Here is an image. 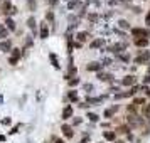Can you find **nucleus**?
Segmentation results:
<instances>
[{
  "mask_svg": "<svg viewBox=\"0 0 150 143\" xmlns=\"http://www.w3.org/2000/svg\"><path fill=\"white\" fill-rule=\"evenodd\" d=\"M150 61V51H142L140 54L135 57V64H145Z\"/></svg>",
  "mask_w": 150,
  "mask_h": 143,
  "instance_id": "4",
  "label": "nucleus"
},
{
  "mask_svg": "<svg viewBox=\"0 0 150 143\" xmlns=\"http://www.w3.org/2000/svg\"><path fill=\"white\" fill-rule=\"evenodd\" d=\"M88 20L89 22H96V20H98V14H89L88 15Z\"/></svg>",
  "mask_w": 150,
  "mask_h": 143,
  "instance_id": "38",
  "label": "nucleus"
},
{
  "mask_svg": "<svg viewBox=\"0 0 150 143\" xmlns=\"http://www.w3.org/2000/svg\"><path fill=\"white\" fill-rule=\"evenodd\" d=\"M0 2H2V0H0Z\"/></svg>",
  "mask_w": 150,
  "mask_h": 143,
  "instance_id": "55",
  "label": "nucleus"
},
{
  "mask_svg": "<svg viewBox=\"0 0 150 143\" xmlns=\"http://www.w3.org/2000/svg\"><path fill=\"white\" fill-rule=\"evenodd\" d=\"M68 99L69 101H78V93H76V91H69L68 93Z\"/></svg>",
  "mask_w": 150,
  "mask_h": 143,
  "instance_id": "30",
  "label": "nucleus"
},
{
  "mask_svg": "<svg viewBox=\"0 0 150 143\" xmlns=\"http://www.w3.org/2000/svg\"><path fill=\"white\" fill-rule=\"evenodd\" d=\"M118 59H120V61H123V62H128L130 61L128 54H120V56H118Z\"/></svg>",
  "mask_w": 150,
  "mask_h": 143,
  "instance_id": "37",
  "label": "nucleus"
},
{
  "mask_svg": "<svg viewBox=\"0 0 150 143\" xmlns=\"http://www.w3.org/2000/svg\"><path fill=\"white\" fill-rule=\"evenodd\" d=\"M0 104H4V96L0 94Z\"/></svg>",
  "mask_w": 150,
  "mask_h": 143,
  "instance_id": "51",
  "label": "nucleus"
},
{
  "mask_svg": "<svg viewBox=\"0 0 150 143\" xmlns=\"http://www.w3.org/2000/svg\"><path fill=\"white\" fill-rule=\"evenodd\" d=\"M145 24H147V25H150V10H149V14L145 15Z\"/></svg>",
  "mask_w": 150,
  "mask_h": 143,
  "instance_id": "46",
  "label": "nucleus"
},
{
  "mask_svg": "<svg viewBox=\"0 0 150 143\" xmlns=\"http://www.w3.org/2000/svg\"><path fill=\"white\" fill-rule=\"evenodd\" d=\"M10 121H12V120H10V118H8V116H7V118H4V120H2V121H0V123L7 126V125H10Z\"/></svg>",
  "mask_w": 150,
  "mask_h": 143,
  "instance_id": "39",
  "label": "nucleus"
},
{
  "mask_svg": "<svg viewBox=\"0 0 150 143\" xmlns=\"http://www.w3.org/2000/svg\"><path fill=\"white\" fill-rule=\"evenodd\" d=\"M88 142H89V135H84L81 138V143H88Z\"/></svg>",
  "mask_w": 150,
  "mask_h": 143,
  "instance_id": "45",
  "label": "nucleus"
},
{
  "mask_svg": "<svg viewBox=\"0 0 150 143\" xmlns=\"http://www.w3.org/2000/svg\"><path fill=\"white\" fill-rule=\"evenodd\" d=\"M147 84H150V74H147L143 77V86H147Z\"/></svg>",
  "mask_w": 150,
  "mask_h": 143,
  "instance_id": "40",
  "label": "nucleus"
},
{
  "mask_svg": "<svg viewBox=\"0 0 150 143\" xmlns=\"http://www.w3.org/2000/svg\"><path fill=\"white\" fill-rule=\"evenodd\" d=\"M103 101V98H88L86 99V104L88 106H93V104H100Z\"/></svg>",
  "mask_w": 150,
  "mask_h": 143,
  "instance_id": "22",
  "label": "nucleus"
},
{
  "mask_svg": "<svg viewBox=\"0 0 150 143\" xmlns=\"http://www.w3.org/2000/svg\"><path fill=\"white\" fill-rule=\"evenodd\" d=\"M115 143H125V142H123V140H118V142H115Z\"/></svg>",
  "mask_w": 150,
  "mask_h": 143,
  "instance_id": "52",
  "label": "nucleus"
},
{
  "mask_svg": "<svg viewBox=\"0 0 150 143\" xmlns=\"http://www.w3.org/2000/svg\"><path fill=\"white\" fill-rule=\"evenodd\" d=\"M100 143H103V142H100Z\"/></svg>",
  "mask_w": 150,
  "mask_h": 143,
  "instance_id": "54",
  "label": "nucleus"
},
{
  "mask_svg": "<svg viewBox=\"0 0 150 143\" xmlns=\"http://www.w3.org/2000/svg\"><path fill=\"white\" fill-rule=\"evenodd\" d=\"M128 123L130 125H132V126H142V118H140V116L138 115H130L128 116Z\"/></svg>",
  "mask_w": 150,
  "mask_h": 143,
  "instance_id": "7",
  "label": "nucleus"
},
{
  "mask_svg": "<svg viewBox=\"0 0 150 143\" xmlns=\"http://www.w3.org/2000/svg\"><path fill=\"white\" fill-rule=\"evenodd\" d=\"M54 143H64V142H62L61 138H56V140H54Z\"/></svg>",
  "mask_w": 150,
  "mask_h": 143,
  "instance_id": "49",
  "label": "nucleus"
},
{
  "mask_svg": "<svg viewBox=\"0 0 150 143\" xmlns=\"http://www.w3.org/2000/svg\"><path fill=\"white\" fill-rule=\"evenodd\" d=\"M86 69L88 71H93V73H100L103 69V64L101 62H89L88 66H86Z\"/></svg>",
  "mask_w": 150,
  "mask_h": 143,
  "instance_id": "9",
  "label": "nucleus"
},
{
  "mask_svg": "<svg viewBox=\"0 0 150 143\" xmlns=\"http://www.w3.org/2000/svg\"><path fill=\"white\" fill-rule=\"evenodd\" d=\"M130 32H132V35H133L135 39H149V37H150V30H149V29L132 27V29H130Z\"/></svg>",
  "mask_w": 150,
  "mask_h": 143,
  "instance_id": "1",
  "label": "nucleus"
},
{
  "mask_svg": "<svg viewBox=\"0 0 150 143\" xmlns=\"http://www.w3.org/2000/svg\"><path fill=\"white\" fill-rule=\"evenodd\" d=\"M137 111H138V106H137V104H133V103L128 104V113L130 115H137Z\"/></svg>",
  "mask_w": 150,
  "mask_h": 143,
  "instance_id": "31",
  "label": "nucleus"
},
{
  "mask_svg": "<svg viewBox=\"0 0 150 143\" xmlns=\"http://www.w3.org/2000/svg\"><path fill=\"white\" fill-rule=\"evenodd\" d=\"M0 51L2 52H10L12 51V42L5 39V41H0Z\"/></svg>",
  "mask_w": 150,
  "mask_h": 143,
  "instance_id": "8",
  "label": "nucleus"
},
{
  "mask_svg": "<svg viewBox=\"0 0 150 143\" xmlns=\"http://www.w3.org/2000/svg\"><path fill=\"white\" fill-rule=\"evenodd\" d=\"M143 115L150 116V103H145V104H143Z\"/></svg>",
  "mask_w": 150,
  "mask_h": 143,
  "instance_id": "34",
  "label": "nucleus"
},
{
  "mask_svg": "<svg viewBox=\"0 0 150 143\" xmlns=\"http://www.w3.org/2000/svg\"><path fill=\"white\" fill-rule=\"evenodd\" d=\"M83 4L81 0H68V10H74V8H79Z\"/></svg>",
  "mask_w": 150,
  "mask_h": 143,
  "instance_id": "13",
  "label": "nucleus"
},
{
  "mask_svg": "<svg viewBox=\"0 0 150 143\" xmlns=\"http://www.w3.org/2000/svg\"><path fill=\"white\" fill-rule=\"evenodd\" d=\"M135 46L137 47H147L149 46V39H135Z\"/></svg>",
  "mask_w": 150,
  "mask_h": 143,
  "instance_id": "21",
  "label": "nucleus"
},
{
  "mask_svg": "<svg viewBox=\"0 0 150 143\" xmlns=\"http://www.w3.org/2000/svg\"><path fill=\"white\" fill-rule=\"evenodd\" d=\"M86 116H88L89 121H93V123H98V120H100V116L96 115V113H91V111H89V113H88Z\"/></svg>",
  "mask_w": 150,
  "mask_h": 143,
  "instance_id": "25",
  "label": "nucleus"
},
{
  "mask_svg": "<svg viewBox=\"0 0 150 143\" xmlns=\"http://www.w3.org/2000/svg\"><path fill=\"white\" fill-rule=\"evenodd\" d=\"M57 4H59V0H49V5H51V7H54Z\"/></svg>",
  "mask_w": 150,
  "mask_h": 143,
  "instance_id": "47",
  "label": "nucleus"
},
{
  "mask_svg": "<svg viewBox=\"0 0 150 143\" xmlns=\"http://www.w3.org/2000/svg\"><path fill=\"white\" fill-rule=\"evenodd\" d=\"M39 34H41V39H47V37H49V27L44 24V22H42V25H41Z\"/></svg>",
  "mask_w": 150,
  "mask_h": 143,
  "instance_id": "18",
  "label": "nucleus"
},
{
  "mask_svg": "<svg viewBox=\"0 0 150 143\" xmlns=\"http://www.w3.org/2000/svg\"><path fill=\"white\" fill-rule=\"evenodd\" d=\"M103 136H105V140H108V142H115L116 140L115 131H103Z\"/></svg>",
  "mask_w": 150,
  "mask_h": 143,
  "instance_id": "19",
  "label": "nucleus"
},
{
  "mask_svg": "<svg viewBox=\"0 0 150 143\" xmlns=\"http://www.w3.org/2000/svg\"><path fill=\"white\" fill-rule=\"evenodd\" d=\"M103 46H105V39H95V41H91V44H89L91 49H98V47H103Z\"/></svg>",
  "mask_w": 150,
  "mask_h": 143,
  "instance_id": "17",
  "label": "nucleus"
},
{
  "mask_svg": "<svg viewBox=\"0 0 150 143\" xmlns=\"http://www.w3.org/2000/svg\"><path fill=\"white\" fill-rule=\"evenodd\" d=\"M133 104L142 106V104H145V99H143V98H135V99H133Z\"/></svg>",
  "mask_w": 150,
  "mask_h": 143,
  "instance_id": "35",
  "label": "nucleus"
},
{
  "mask_svg": "<svg viewBox=\"0 0 150 143\" xmlns=\"http://www.w3.org/2000/svg\"><path fill=\"white\" fill-rule=\"evenodd\" d=\"M68 82H69V88H74V86L79 84V77H71V79H68Z\"/></svg>",
  "mask_w": 150,
  "mask_h": 143,
  "instance_id": "28",
  "label": "nucleus"
},
{
  "mask_svg": "<svg viewBox=\"0 0 150 143\" xmlns=\"http://www.w3.org/2000/svg\"><path fill=\"white\" fill-rule=\"evenodd\" d=\"M71 116H73V108H71V106H66V108L62 109V115H61V118L62 120H64V121H66V120H69V118H71Z\"/></svg>",
  "mask_w": 150,
  "mask_h": 143,
  "instance_id": "12",
  "label": "nucleus"
},
{
  "mask_svg": "<svg viewBox=\"0 0 150 143\" xmlns=\"http://www.w3.org/2000/svg\"><path fill=\"white\" fill-rule=\"evenodd\" d=\"M46 19H47L49 22H54V14H52V10H49L47 14H46Z\"/></svg>",
  "mask_w": 150,
  "mask_h": 143,
  "instance_id": "36",
  "label": "nucleus"
},
{
  "mask_svg": "<svg viewBox=\"0 0 150 143\" xmlns=\"http://www.w3.org/2000/svg\"><path fill=\"white\" fill-rule=\"evenodd\" d=\"M81 121H83L81 118H74V120H73V125H79Z\"/></svg>",
  "mask_w": 150,
  "mask_h": 143,
  "instance_id": "48",
  "label": "nucleus"
},
{
  "mask_svg": "<svg viewBox=\"0 0 150 143\" xmlns=\"http://www.w3.org/2000/svg\"><path fill=\"white\" fill-rule=\"evenodd\" d=\"M106 51H108V52H115V54H122V52H125V51H127V44H125V42L111 44V46H108V47H106Z\"/></svg>",
  "mask_w": 150,
  "mask_h": 143,
  "instance_id": "3",
  "label": "nucleus"
},
{
  "mask_svg": "<svg viewBox=\"0 0 150 143\" xmlns=\"http://www.w3.org/2000/svg\"><path fill=\"white\" fill-rule=\"evenodd\" d=\"M116 2H125V0H116Z\"/></svg>",
  "mask_w": 150,
  "mask_h": 143,
  "instance_id": "53",
  "label": "nucleus"
},
{
  "mask_svg": "<svg viewBox=\"0 0 150 143\" xmlns=\"http://www.w3.org/2000/svg\"><path fill=\"white\" fill-rule=\"evenodd\" d=\"M103 66H108V64H111V62H113V61H111V59H108V57H105V59H103Z\"/></svg>",
  "mask_w": 150,
  "mask_h": 143,
  "instance_id": "42",
  "label": "nucleus"
},
{
  "mask_svg": "<svg viewBox=\"0 0 150 143\" xmlns=\"http://www.w3.org/2000/svg\"><path fill=\"white\" fill-rule=\"evenodd\" d=\"M140 91V86H132V94H137Z\"/></svg>",
  "mask_w": 150,
  "mask_h": 143,
  "instance_id": "41",
  "label": "nucleus"
},
{
  "mask_svg": "<svg viewBox=\"0 0 150 143\" xmlns=\"http://www.w3.org/2000/svg\"><path fill=\"white\" fill-rule=\"evenodd\" d=\"M93 84H89V82H84V84H83V91H86V93H91V91H93Z\"/></svg>",
  "mask_w": 150,
  "mask_h": 143,
  "instance_id": "33",
  "label": "nucleus"
},
{
  "mask_svg": "<svg viewBox=\"0 0 150 143\" xmlns=\"http://www.w3.org/2000/svg\"><path fill=\"white\" fill-rule=\"evenodd\" d=\"M8 64H10V66H15V64H17V59H14V57H8Z\"/></svg>",
  "mask_w": 150,
  "mask_h": 143,
  "instance_id": "44",
  "label": "nucleus"
},
{
  "mask_svg": "<svg viewBox=\"0 0 150 143\" xmlns=\"http://www.w3.org/2000/svg\"><path fill=\"white\" fill-rule=\"evenodd\" d=\"M7 35H8V30L5 25H0V41H5L7 39Z\"/></svg>",
  "mask_w": 150,
  "mask_h": 143,
  "instance_id": "23",
  "label": "nucleus"
},
{
  "mask_svg": "<svg viewBox=\"0 0 150 143\" xmlns=\"http://www.w3.org/2000/svg\"><path fill=\"white\" fill-rule=\"evenodd\" d=\"M10 52H12V56H10V57H14V59H17V61H19V59H21V56H22L21 49H12V51H10Z\"/></svg>",
  "mask_w": 150,
  "mask_h": 143,
  "instance_id": "26",
  "label": "nucleus"
},
{
  "mask_svg": "<svg viewBox=\"0 0 150 143\" xmlns=\"http://www.w3.org/2000/svg\"><path fill=\"white\" fill-rule=\"evenodd\" d=\"M86 10H88V5H81V7H79V12H78V19L86 17Z\"/></svg>",
  "mask_w": 150,
  "mask_h": 143,
  "instance_id": "24",
  "label": "nucleus"
},
{
  "mask_svg": "<svg viewBox=\"0 0 150 143\" xmlns=\"http://www.w3.org/2000/svg\"><path fill=\"white\" fill-rule=\"evenodd\" d=\"M118 25H120L122 29H125V30H130V29H132V27H130V24L127 20H118Z\"/></svg>",
  "mask_w": 150,
  "mask_h": 143,
  "instance_id": "32",
  "label": "nucleus"
},
{
  "mask_svg": "<svg viewBox=\"0 0 150 143\" xmlns=\"http://www.w3.org/2000/svg\"><path fill=\"white\" fill-rule=\"evenodd\" d=\"M118 108H120V106H118V104H113V106H111V108H108V109H105V113H103V116H105V118H113V115H115L116 111H118Z\"/></svg>",
  "mask_w": 150,
  "mask_h": 143,
  "instance_id": "10",
  "label": "nucleus"
},
{
  "mask_svg": "<svg viewBox=\"0 0 150 143\" xmlns=\"http://www.w3.org/2000/svg\"><path fill=\"white\" fill-rule=\"evenodd\" d=\"M2 14L10 17V15L17 14V7H12L10 0H4V2H2Z\"/></svg>",
  "mask_w": 150,
  "mask_h": 143,
  "instance_id": "2",
  "label": "nucleus"
},
{
  "mask_svg": "<svg viewBox=\"0 0 150 143\" xmlns=\"http://www.w3.org/2000/svg\"><path fill=\"white\" fill-rule=\"evenodd\" d=\"M61 131H62V135L66 136V138H73V136H74V130H73V126L68 125V123H64V125L61 126Z\"/></svg>",
  "mask_w": 150,
  "mask_h": 143,
  "instance_id": "5",
  "label": "nucleus"
},
{
  "mask_svg": "<svg viewBox=\"0 0 150 143\" xmlns=\"http://www.w3.org/2000/svg\"><path fill=\"white\" fill-rule=\"evenodd\" d=\"M5 27H7L8 32H10V30H15L17 25H15V20L12 19V17H7V19H5Z\"/></svg>",
  "mask_w": 150,
  "mask_h": 143,
  "instance_id": "15",
  "label": "nucleus"
},
{
  "mask_svg": "<svg viewBox=\"0 0 150 143\" xmlns=\"http://www.w3.org/2000/svg\"><path fill=\"white\" fill-rule=\"evenodd\" d=\"M88 37H89L88 32H78V34H76V39H78L79 44H84V42L88 41Z\"/></svg>",
  "mask_w": 150,
  "mask_h": 143,
  "instance_id": "16",
  "label": "nucleus"
},
{
  "mask_svg": "<svg viewBox=\"0 0 150 143\" xmlns=\"http://www.w3.org/2000/svg\"><path fill=\"white\" fill-rule=\"evenodd\" d=\"M19 128H21V126H19V125H17V126H14V128L10 130V131H8V133H10V135H14V133H17V131H19Z\"/></svg>",
  "mask_w": 150,
  "mask_h": 143,
  "instance_id": "43",
  "label": "nucleus"
},
{
  "mask_svg": "<svg viewBox=\"0 0 150 143\" xmlns=\"http://www.w3.org/2000/svg\"><path fill=\"white\" fill-rule=\"evenodd\" d=\"M98 79L100 81H105V82H113V76L106 74V73H98Z\"/></svg>",
  "mask_w": 150,
  "mask_h": 143,
  "instance_id": "14",
  "label": "nucleus"
},
{
  "mask_svg": "<svg viewBox=\"0 0 150 143\" xmlns=\"http://www.w3.org/2000/svg\"><path fill=\"white\" fill-rule=\"evenodd\" d=\"M135 81H137V77L133 74H128V76H125L122 79V86H135Z\"/></svg>",
  "mask_w": 150,
  "mask_h": 143,
  "instance_id": "6",
  "label": "nucleus"
},
{
  "mask_svg": "<svg viewBox=\"0 0 150 143\" xmlns=\"http://www.w3.org/2000/svg\"><path fill=\"white\" fill-rule=\"evenodd\" d=\"M27 7H29V10L34 12L35 8H37V2H35V0H27Z\"/></svg>",
  "mask_w": 150,
  "mask_h": 143,
  "instance_id": "29",
  "label": "nucleus"
},
{
  "mask_svg": "<svg viewBox=\"0 0 150 143\" xmlns=\"http://www.w3.org/2000/svg\"><path fill=\"white\" fill-rule=\"evenodd\" d=\"M116 133H120V135H130V126L128 125H122V126H118Z\"/></svg>",
  "mask_w": 150,
  "mask_h": 143,
  "instance_id": "20",
  "label": "nucleus"
},
{
  "mask_svg": "<svg viewBox=\"0 0 150 143\" xmlns=\"http://www.w3.org/2000/svg\"><path fill=\"white\" fill-rule=\"evenodd\" d=\"M0 142H5V136L4 135H0Z\"/></svg>",
  "mask_w": 150,
  "mask_h": 143,
  "instance_id": "50",
  "label": "nucleus"
},
{
  "mask_svg": "<svg viewBox=\"0 0 150 143\" xmlns=\"http://www.w3.org/2000/svg\"><path fill=\"white\" fill-rule=\"evenodd\" d=\"M27 27L30 29V30H35V19L34 17H29L27 19Z\"/></svg>",
  "mask_w": 150,
  "mask_h": 143,
  "instance_id": "27",
  "label": "nucleus"
},
{
  "mask_svg": "<svg viewBox=\"0 0 150 143\" xmlns=\"http://www.w3.org/2000/svg\"><path fill=\"white\" fill-rule=\"evenodd\" d=\"M49 61H51V64H52V68H56V69H61L59 59H57V56H56L54 52H51V54H49Z\"/></svg>",
  "mask_w": 150,
  "mask_h": 143,
  "instance_id": "11",
  "label": "nucleus"
}]
</instances>
